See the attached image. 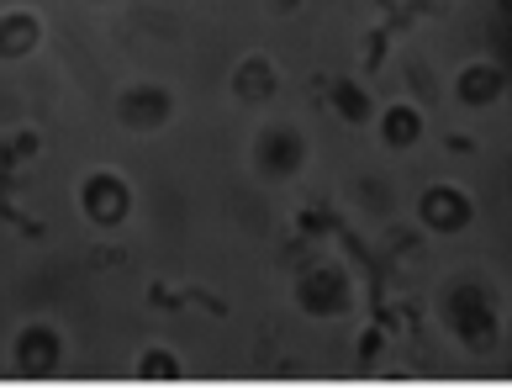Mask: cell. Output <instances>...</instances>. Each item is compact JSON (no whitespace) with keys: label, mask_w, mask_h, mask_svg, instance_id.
<instances>
[{"label":"cell","mask_w":512,"mask_h":391,"mask_svg":"<svg viewBox=\"0 0 512 391\" xmlns=\"http://www.w3.org/2000/svg\"><path fill=\"white\" fill-rule=\"evenodd\" d=\"M132 370H138V381H185V360L175 355V349H164V344L143 349Z\"/></svg>","instance_id":"obj_9"},{"label":"cell","mask_w":512,"mask_h":391,"mask_svg":"<svg viewBox=\"0 0 512 391\" xmlns=\"http://www.w3.org/2000/svg\"><path fill=\"white\" fill-rule=\"evenodd\" d=\"M175 117V90L159 80H132L117 90V122L127 133H159Z\"/></svg>","instance_id":"obj_5"},{"label":"cell","mask_w":512,"mask_h":391,"mask_svg":"<svg viewBox=\"0 0 512 391\" xmlns=\"http://www.w3.org/2000/svg\"><path fill=\"white\" fill-rule=\"evenodd\" d=\"M64 360H69V339H64L59 323L27 318L22 328L11 333V370H16V376L48 381V376H59V370H64Z\"/></svg>","instance_id":"obj_2"},{"label":"cell","mask_w":512,"mask_h":391,"mask_svg":"<svg viewBox=\"0 0 512 391\" xmlns=\"http://www.w3.org/2000/svg\"><path fill=\"white\" fill-rule=\"evenodd\" d=\"M80 217L90 222V228H101V233L122 228V222L132 217V185H127V175L90 170L80 180Z\"/></svg>","instance_id":"obj_3"},{"label":"cell","mask_w":512,"mask_h":391,"mask_svg":"<svg viewBox=\"0 0 512 391\" xmlns=\"http://www.w3.org/2000/svg\"><path fill=\"white\" fill-rule=\"evenodd\" d=\"M497 90H502V74L491 69V64H481V69H465V74H460V96H465L470 106L497 101Z\"/></svg>","instance_id":"obj_10"},{"label":"cell","mask_w":512,"mask_h":391,"mask_svg":"<svg viewBox=\"0 0 512 391\" xmlns=\"http://www.w3.org/2000/svg\"><path fill=\"white\" fill-rule=\"evenodd\" d=\"M270 6H275V11H296V6H301V0H270Z\"/></svg>","instance_id":"obj_14"},{"label":"cell","mask_w":512,"mask_h":391,"mask_svg":"<svg viewBox=\"0 0 512 391\" xmlns=\"http://www.w3.org/2000/svg\"><path fill=\"white\" fill-rule=\"evenodd\" d=\"M381 133H386L391 148H407V143H417L423 122H417V111H412V106H391V111H386V122H381Z\"/></svg>","instance_id":"obj_11"},{"label":"cell","mask_w":512,"mask_h":391,"mask_svg":"<svg viewBox=\"0 0 512 391\" xmlns=\"http://www.w3.org/2000/svg\"><path fill=\"white\" fill-rule=\"evenodd\" d=\"M227 96H233L238 106H270L280 96V69L270 53H243V59L233 64V74H227Z\"/></svg>","instance_id":"obj_6"},{"label":"cell","mask_w":512,"mask_h":391,"mask_svg":"<svg viewBox=\"0 0 512 391\" xmlns=\"http://www.w3.org/2000/svg\"><path fill=\"white\" fill-rule=\"evenodd\" d=\"M354 302V286L338 265H307L296 275V307L307 318H344Z\"/></svg>","instance_id":"obj_4"},{"label":"cell","mask_w":512,"mask_h":391,"mask_svg":"<svg viewBox=\"0 0 512 391\" xmlns=\"http://www.w3.org/2000/svg\"><path fill=\"white\" fill-rule=\"evenodd\" d=\"M43 48V16L32 6H6L0 11V64H22Z\"/></svg>","instance_id":"obj_7"},{"label":"cell","mask_w":512,"mask_h":391,"mask_svg":"<svg viewBox=\"0 0 512 391\" xmlns=\"http://www.w3.org/2000/svg\"><path fill=\"white\" fill-rule=\"evenodd\" d=\"M307 159H312V143L307 133H301L296 122H264L254 143H249V164H254V175L259 180H296L301 170H307Z\"/></svg>","instance_id":"obj_1"},{"label":"cell","mask_w":512,"mask_h":391,"mask_svg":"<svg viewBox=\"0 0 512 391\" xmlns=\"http://www.w3.org/2000/svg\"><path fill=\"white\" fill-rule=\"evenodd\" d=\"M11 154H16V159H32V154H37V133H16V138H11Z\"/></svg>","instance_id":"obj_13"},{"label":"cell","mask_w":512,"mask_h":391,"mask_svg":"<svg viewBox=\"0 0 512 391\" xmlns=\"http://www.w3.org/2000/svg\"><path fill=\"white\" fill-rule=\"evenodd\" d=\"M465 217H470V207H465V196L454 191V185H433V191L423 196V222H428V228L454 233Z\"/></svg>","instance_id":"obj_8"},{"label":"cell","mask_w":512,"mask_h":391,"mask_svg":"<svg viewBox=\"0 0 512 391\" xmlns=\"http://www.w3.org/2000/svg\"><path fill=\"white\" fill-rule=\"evenodd\" d=\"M333 106H338V117H344V122H365L370 117V96L359 85H349V80L333 90Z\"/></svg>","instance_id":"obj_12"}]
</instances>
